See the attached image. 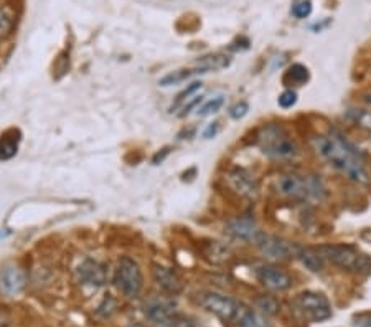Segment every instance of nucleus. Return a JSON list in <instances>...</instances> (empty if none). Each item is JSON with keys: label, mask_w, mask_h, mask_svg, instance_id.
Masks as SVG:
<instances>
[{"label": "nucleus", "mask_w": 371, "mask_h": 327, "mask_svg": "<svg viewBox=\"0 0 371 327\" xmlns=\"http://www.w3.org/2000/svg\"><path fill=\"white\" fill-rule=\"evenodd\" d=\"M316 149L327 162H330L348 178L360 184H368L370 178L365 169L363 156L342 134L331 133L329 136L316 137Z\"/></svg>", "instance_id": "f257e3e1"}, {"label": "nucleus", "mask_w": 371, "mask_h": 327, "mask_svg": "<svg viewBox=\"0 0 371 327\" xmlns=\"http://www.w3.org/2000/svg\"><path fill=\"white\" fill-rule=\"evenodd\" d=\"M277 192L284 197L299 202H317L325 197V185L317 176L287 174L277 181Z\"/></svg>", "instance_id": "f03ea898"}, {"label": "nucleus", "mask_w": 371, "mask_h": 327, "mask_svg": "<svg viewBox=\"0 0 371 327\" xmlns=\"http://www.w3.org/2000/svg\"><path fill=\"white\" fill-rule=\"evenodd\" d=\"M257 146L270 159L284 160L297 156V144L277 124H268L257 134Z\"/></svg>", "instance_id": "7ed1b4c3"}, {"label": "nucleus", "mask_w": 371, "mask_h": 327, "mask_svg": "<svg viewBox=\"0 0 371 327\" xmlns=\"http://www.w3.org/2000/svg\"><path fill=\"white\" fill-rule=\"evenodd\" d=\"M324 260L350 273H371V258L350 245H324L317 248Z\"/></svg>", "instance_id": "20e7f679"}, {"label": "nucleus", "mask_w": 371, "mask_h": 327, "mask_svg": "<svg viewBox=\"0 0 371 327\" xmlns=\"http://www.w3.org/2000/svg\"><path fill=\"white\" fill-rule=\"evenodd\" d=\"M114 283L117 290H119L126 298H137L144 286L142 269L137 261L129 258V256L121 258L119 263H117Z\"/></svg>", "instance_id": "39448f33"}, {"label": "nucleus", "mask_w": 371, "mask_h": 327, "mask_svg": "<svg viewBox=\"0 0 371 327\" xmlns=\"http://www.w3.org/2000/svg\"><path fill=\"white\" fill-rule=\"evenodd\" d=\"M196 303L205 311L215 314L216 317H220L223 321L236 319L239 306H241V304L236 303L233 298H230V296L215 293V291H202V293H198L196 294Z\"/></svg>", "instance_id": "423d86ee"}, {"label": "nucleus", "mask_w": 371, "mask_h": 327, "mask_svg": "<svg viewBox=\"0 0 371 327\" xmlns=\"http://www.w3.org/2000/svg\"><path fill=\"white\" fill-rule=\"evenodd\" d=\"M294 306L304 317L313 322H322L331 317V306L322 293L307 291V293L299 294L294 301Z\"/></svg>", "instance_id": "0eeeda50"}, {"label": "nucleus", "mask_w": 371, "mask_h": 327, "mask_svg": "<svg viewBox=\"0 0 371 327\" xmlns=\"http://www.w3.org/2000/svg\"><path fill=\"white\" fill-rule=\"evenodd\" d=\"M256 245L259 248L261 255H263L266 260L273 261V263L287 261L291 256H297V251H299V245H295V243L286 242V240L279 237L264 233H261L259 238L256 240Z\"/></svg>", "instance_id": "6e6552de"}, {"label": "nucleus", "mask_w": 371, "mask_h": 327, "mask_svg": "<svg viewBox=\"0 0 371 327\" xmlns=\"http://www.w3.org/2000/svg\"><path fill=\"white\" fill-rule=\"evenodd\" d=\"M226 184L234 194L239 195L241 199L256 200L259 195V185L252 174H250L243 167H233L226 172L225 177Z\"/></svg>", "instance_id": "1a4fd4ad"}, {"label": "nucleus", "mask_w": 371, "mask_h": 327, "mask_svg": "<svg viewBox=\"0 0 371 327\" xmlns=\"http://www.w3.org/2000/svg\"><path fill=\"white\" fill-rule=\"evenodd\" d=\"M27 286V273L19 265L8 263L0 268V294L6 298H15L24 293Z\"/></svg>", "instance_id": "9d476101"}, {"label": "nucleus", "mask_w": 371, "mask_h": 327, "mask_svg": "<svg viewBox=\"0 0 371 327\" xmlns=\"http://www.w3.org/2000/svg\"><path fill=\"white\" fill-rule=\"evenodd\" d=\"M146 316L160 327H172L177 319V304L172 299H152L146 304Z\"/></svg>", "instance_id": "9b49d317"}, {"label": "nucleus", "mask_w": 371, "mask_h": 327, "mask_svg": "<svg viewBox=\"0 0 371 327\" xmlns=\"http://www.w3.org/2000/svg\"><path fill=\"white\" fill-rule=\"evenodd\" d=\"M256 278L261 285L270 291H286L292 286L291 274L273 265L257 266Z\"/></svg>", "instance_id": "f8f14e48"}, {"label": "nucleus", "mask_w": 371, "mask_h": 327, "mask_svg": "<svg viewBox=\"0 0 371 327\" xmlns=\"http://www.w3.org/2000/svg\"><path fill=\"white\" fill-rule=\"evenodd\" d=\"M78 280L81 285L91 286V287H101L107 281V269L101 261L86 258L81 261V265L76 269Z\"/></svg>", "instance_id": "ddd939ff"}, {"label": "nucleus", "mask_w": 371, "mask_h": 327, "mask_svg": "<svg viewBox=\"0 0 371 327\" xmlns=\"http://www.w3.org/2000/svg\"><path fill=\"white\" fill-rule=\"evenodd\" d=\"M225 232L228 233L230 237L241 240V242H254V243L261 235V230L259 226H257L256 220L250 215L231 218V220L226 221Z\"/></svg>", "instance_id": "4468645a"}, {"label": "nucleus", "mask_w": 371, "mask_h": 327, "mask_svg": "<svg viewBox=\"0 0 371 327\" xmlns=\"http://www.w3.org/2000/svg\"><path fill=\"white\" fill-rule=\"evenodd\" d=\"M152 274H154L155 285L159 286L160 290L164 291V293H167L170 296H177L183 291L182 278L178 276V274L173 271V269L157 265L154 268V271H152Z\"/></svg>", "instance_id": "2eb2a0df"}, {"label": "nucleus", "mask_w": 371, "mask_h": 327, "mask_svg": "<svg viewBox=\"0 0 371 327\" xmlns=\"http://www.w3.org/2000/svg\"><path fill=\"white\" fill-rule=\"evenodd\" d=\"M297 258L300 260L305 268L312 273H320L324 269L325 260L324 256L320 255V251L317 248H304L299 246V251H297Z\"/></svg>", "instance_id": "dca6fc26"}, {"label": "nucleus", "mask_w": 371, "mask_h": 327, "mask_svg": "<svg viewBox=\"0 0 371 327\" xmlns=\"http://www.w3.org/2000/svg\"><path fill=\"white\" fill-rule=\"evenodd\" d=\"M231 63V58L225 53H209L198 58L195 62V68L202 69L203 73L207 72H218V69L228 68Z\"/></svg>", "instance_id": "f3484780"}, {"label": "nucleus", "mask_w": 371, "mask_h": 327, "mask_svg": "<svg viewBox=\"0 0 371 327\" xmlns=\"http://www.w3.org/2000/svg\"><path fill=\"white\" fill-rule=\"evenodd\" d=\"M20 133L17 129H10L0 136V160L12 159L19 151Z\"/></svg>", "instance_id": "a211bd4d"}, {"label": "nucleus", "mask_w": 371, "mask_h": 327, "mask_svg": "<svg viewBox=\"0 0 371 327\" xmlns=\"http://www.w3.org/2000/svg\"><path fill=\"white\" fill-rule=\"evenodd\" d=\"M239 327H270L268 319L259 314L254 309L246 308V306H239V311L236 314V319Z\"/></svg>", "instance_id": "6ab92c4d"}, {"label": "nucleus", "mask_w": 371, "mask_h": 327, "mask_svg": "<svg viewBox=\"0 0 371 327\" xmlns=\"http://www.w3.org/2000/svg\"><path fill=\"white\" fill-rule=\"evenodd\" d=\"M203 255L209 263L220 265L230 258V248L221 242H208L203 246Z\"/></svg>", "instance_id": "aec40b11"}, {"label": "nucleus", "mask_w": 371, "mask_h": 327, "mask_svg": "<svg viewBox=\"0 0 371 327\" xmlns=\"http://www.w3.org/2000/svg\"><path fill=\"white\" fill-rule=\"evenodd\" d=\"M200 73H203V72H202V69H198V68L177 69V72H170L165 76L160 78L159 85L160 86H177V85H180V83L187 81L191 76L200 75Z\"/></svg>", "instance_id": "412c9836"}, {"label": "nucleus", "mask_w": 371, "mask_h": 327, "mask_svg": "<svg viewBox=\"0 0 371 327\" xmlns=\"http://www.w3.org/2000/svg\"><path fill=\"white\" fill-rule=\"evenodd\" d=\"M348 117H350L358 128L371 133V111H366V109H352V111L348 112Z\"/></svg>", "instance_id": "4be33fe9"}, {"label": "nucleus", "mask_w": 371, "mask_h": 327, "mask_svg": "<svg viewBox=\"0 0 371 327\" xmlns=\"http://www.w3.org/2000/svg\"><path fill=\"white\" fill-rule=\"evenodd\" d=\"M286 80H291L294 85H304L309 80V69L304 65H292L286 73Z\"/></svg>", "instance_id": "5701e85b"}, {"label": "nucleus", "mask_w": 371, "mask_h": 327, "mask_svg": "<svg viewBox=\"0 0 371 327\" xmlns=\"http://www.w3.org/2000/svg\"><path fill=\"white\" fill-rule=\"evenodd\" d=\"M256 306L257 309H261V312L268 314V316H273V314L279 311L277 299L273 298V296H259V298L256 299Z\"/></svg>", "instance_id": "b1692460"}, {"label": "nucleus", "mask_w": 371, "mask_h": 327, "mask_svg": "<svg viewBox=\"0 0 371 327\" xmlns=\"http://www.w3.org/2000/svg\"><path fill=\"white\" fill-rule=\"evenodd\" d=\"M223 104H225V98H223V96H216V98L209 99V101L205 103L203 106L198 109V112H196V115H198L200 117H208V116L215 115V112L220 111Z\"/></svg>", "instance_id": "393cba45"}, {"label": "nucleus", "mask_w": 371, "mask_h": 327, "mask_svg": "<svg viewBox=\"0 0 371 327\" xmlns=\"http://www.w3.org/2000/svg\"><path fill=\"white\" fill-rule=\"evenodd\" d=\"M14 28V14L8 8H0V38L7 37Z\"/></svg>", "instance_id": "a878e982"}, {"label": "nucleus", "mask_w": 371, "mask_h": 327, "mask_svg": "<svg viewBox=\"0 0 371 327\" xmlns=\"http://www.w3.org/2000/svg\"><path fill=\"white\" fill-rule=\"evenodd\" d=\"M202 86H203V83L202 81H193V83H190L189 86H187L185 90L182 91V93H178L177 96V99H175V103L172 104V108H170V112H173V109H177L178 106H180V104L185 101V99H189V96H191L193 93H196V91L198 90H202Z\"/></svg>", "instance_id": "bb28decb"}, {"label": "nucleus", "mask_w": 371, "mask_h": 327, "mask_svg": "<svg viewBox=\"0 0 371 327\" xmlns=\"http://www.w3.org/2000/svg\"><path fill=\"white\" fill-rule=\"evenodd\" d=\"M312 14V2L311 0H300L292 7V15L295 19H307Z\"/></svg>", "instance_id": "cd10ccee"}, {"label": "nucleus", "mask_w": 371, "mask_h": 327, "mask_svg": "<svg viewBox=\"0 0 371 327\" xmlns=\"http://www.w3.org/2000/svg\"><path fill=\"white\" fill-rule=\"evenodd\" d=\"M277 103H279V106H281V108L289 109L297 103V93L294 90H286L281 96H279Z\"/></svg>", "instance_id": "c85d7f7f"}, {"label": "nucleus", "mask_w": 371, "mask_h": 327, "mask_svg": "<svg viewBox=\"0 0 371 327\" xmlns=\"http://www.w3.org/2000/svg\"><path fill=\"white\" fill-rule=\"evenodd\" d=\"M248 111H250V104H248L246 101H239L230 109V116L233 117V119L238 121V119H241V117L246 116Z\"/></svg>", "instance_id": "c756f323"}, {"label": "nucleus", "mask_w": 371, "mask_h": 327, "mask_svg": "<svg viewBox=\"0 0 371 327\" xmlns=\"http://www.w3.org/2000/svg\"><path fill=\"white\" fill-rule=\"evenodd\" d=\"M202 96H195V98L193 99H190V101L189 103H187L185 104V106H183L182 108V112H180V115H178V116H180V117H185V116H189L190 115V112H191V109H195L196 106H198V104L200 103H202Z\"/></svg>", "instance_id": "7c9ffc66"}, {"label": "nucleus", "mask_w": 371, "mask_h": 327, "mask_svg": "<svg viewBox=\"0 0 371 327\" xmlns=\"http://www.w3.org/2000/svg\"><path fill=\"white\" fill-rule=\"evenodd\" d=\"M355 327H371V314H363L355 322Z\"/></svg>", "instance_id": "2f4dec72"}, {"label": "nucleus", "mask_w": 371, "mask_h": 327, "mask_svg": "<svg viewBox=\"0 0 371 327\" xmlns=\"http://www.w3.org/2000/svg\"><path fill=\"white\" fill-rule=\"evenodd\" d=\"M216 133H218V123H213V124L208 126L207 131L203 133V136L207 139H212V137L216 136Z\"/></svg>", "instance_id": "473e14b6"}, {"label": "nucleus", "mask_w": 371, "mask_h": 327, "mask_svg": "<svg viewBox=\"0 0 371 327\" xmlns=\"http://www.w3.org/2000/svg\"><path fill=\"white\" fill-rule=\"evenodd\" d=\"M169 152H170V149H164L162 154H160V152H159V154H157V156L154 157V164H160V162H162V160L165 159V157L169 156Z\"/></svg>", "instance_id": "72a5a7b5"}]
</instances>
